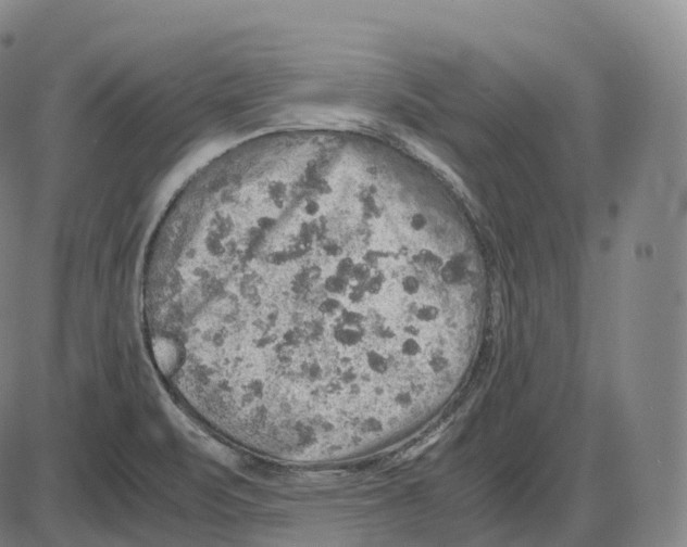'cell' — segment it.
<instances>
[{
	"instance_id": "1",
	"label": "cell",
	"mask_w": 687,
	"mask_h": 547,
	"mask_svg": "<svg viewBox=\"0 0 687 547\" xmlns=\"http://www.w3.org/2000/svg\"><path fill=\"white\" fill-rule=\"evenodd\" d=\"M327 220L249 209L213 231L188 262L203 345L226 385L260 405H341L347 378L373 354L395 348L392 301L401 281L392 280V264L367 281L338 274Z\"/></svg>"
},
{
	"instance_id": "2",
	"label": "cell",
	"mask_w": 687,
	"mask_h": 547,
	"mask_svg": "<svg viewBox=\"0 0 687 547\" xmlns=\"http://www.w3.org/2000/svg\"><path fill=\"white\" fill-rule=\"evenodd\" d=\"M421 288V282L415 276L407 274L401 278V289L407 295H417Z\"/></svg>"
}]
</instances>
